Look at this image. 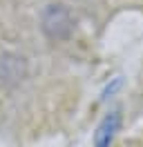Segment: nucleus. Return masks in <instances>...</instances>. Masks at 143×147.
Masks as SVG:
<instances>
[{
    "label": "nucleus",
    "mask_w": 143,
    "mask_h": 147,
    "mask_svg": "<svg viewBox=\"0 0 143 147\" xmlns=\"http://www.w3.org/2000/svg\"><path fill=\"white\" fill-rule=\"evenodd\" d=\"M43 29L45 34L54 40L69 36L72 31V16L63 5H49L47 11L43 13Z\"/></svg>",
    "instance_id": "f257e3e1"
},
{
    "label": "nucleus",
    "mask_w": 143,
    "mask_h": 147,
    "mask_svg": "<svg viewBox=\"0 0 143 147\" xmlns=\"http://www.w3.org/2000/svg\"><path fill=\"white\" fill-rule=\"evenodd\" d=\"M118 127V116L112 114L103 120V125L98 127V134H96V147H110L112 138H114V131Z\"/></svg>",
    "instance_id": "f03ea898"
}]
</instances>
